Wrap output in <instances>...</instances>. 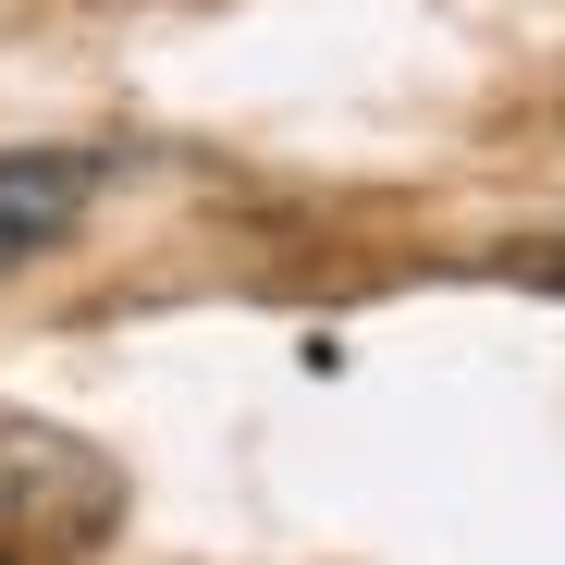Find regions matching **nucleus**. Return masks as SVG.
Returning a JSON list of instances; mask_svg holds the SVG:
<instances>
[{
    "label": "nucleus",
    "instance_id": "nucleus-2",
    "mask_svg": "<svg viewBox=\"0 0 565 565\" xmlns=\"http://www.w3.org/2000/svg\"><path fill=\"white\" fill-rule=\"evenodd\" d=\"M86 198H99V160H74V148H13V160H0V270L38 258V246H62Z\"/></svg>",
    "mask_w": 565,
    "mask_h": 565
},
{
    "label": "nucleus",
    "instance_id": "nucleus-3",
    "mask_svg": "<svg viewBox=\"0 0 565 565\" xmlns=\"http://www.w3.org/2000/svg\"><path fill=\"white\" fill-rule=\"evenodd\" d=\"M541 282H565V258H541Z\"/></svg>",
    "mask_w": 565,
    "mask_h": 565
},
{
    "label": "nucleus",
    "instance_id": "nucleus-1",
    "mask_svg": "<svg viewBox=\"0 0 565 565\" xmlns=\"http://www.w3.org/2000/svg\"><path fill=\"white\" fill-rule=\"evenodd\" d=\"M111 467L86 455V443H62V430H38V418H13L0 406V529L13 541H50V553H86L111 529Z\"/></svg>",
    "mask_w": 565,
    "mask_h": 565
}]
</instances>
